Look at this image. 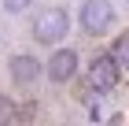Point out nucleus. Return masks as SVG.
<instances>
[{
  "instance_id": "obj_1",
  "label": "nucleus",
  "mask_w": 129,
  "mask_h": 126,
  "mask_svg": "<svg viewBox=\"0 0 129 126\" xmlns=\"http://www.w3.org/2000/svg\"><path fill=\"white\" fill-rule=\"evenodd\" d=\"M30 33H33L37 45H48V48L55 45V48H59V41H67V33H70V11L63 8V4L37 11V19H33Z\"/></svg>"
},
{
  "instance_id": "obj_2",
  "label": "nucleus",
  "mask_w": 129,
  "mask_h": 126,
  "mask_svg": "<svg viewBox=\"0 0 129 126\" xmlns=\"http://www.w3.org/2000/svg\"><path fill=\"white\" fill-rule=\"evenodd\" d=\"M118 78H122L118 56H114V52H103V56H96L89 63V70H85V89H89V93H111V89L118 85Z\"/></svg>"
},
{
  "instance_id": "obj_3",
  "label": "nucleus",
  "mask_w": 129,
  "mask_h": 126,
  "mask_svg": "<svg viewBox=\"0 0 129 126\" xmlns=\"http://www.w3.org/2000/svg\"><path fill=\"white\" fill-rule=\"evenodd\" d=\"M8 78H11L15 89H33L41 78H48V70H44V63H41L37 56H30V52H15V56L8 59Z\"/></svg>"
},
{
  "instance_id": "obj_4",
  "label": "nucleus",
  "mask_w": 129,
  "mask_h": 126,
  "mask_svg": "<svg viewBox=\"0 0 129 126\" xmlns=\"http://www.w3.org/2000/svg\"><path fill=\"white\" fill-rule=\"evenodd\" d=\"M78 22H81V30H85V33H92V37L107 33L111 22H114V8H111V0H81Z\"/></svg>"
},
{
  "instance_id": "obj_5",
  "label": "nucleus",
  "mask_w": 129,
  "mask_h": 126,
  "mask_svg": "<svg viewBox=\"0 0 129 126\" xmlns=\"http://www.w3.org/2000/svg\"><path fill=\"white\" fill-rule=\"evenodd\" d=\"M81 59L74 48H67V45H59V48H52L48 63H44V70H48V82L52 85H67V82H74V74H78Z\"/></svg>"
},
{
  "instance_id": "obj_6",
  "label": "nucleus",
  "mask_w": 129,
  "mask_h": 126,
  "mask_svg": "<svg viewBox=\"0 0 129 126\" xmlns=\"http://www.w3.org/2000/svg\"><path fill=\"white\" fill-rule=\"evenodd\" d=\"M30 4H33V0H0V8L8 11V15H22Z\"/></svg>"
},
{
  "instance_id": "obj_7",
  "label": "nucleus",
  "mask_w": 129,
  "mask_h": 126,
  "mask_svg": "<svg viewBox=\"0 0 129 126\" xmlns=\"http://www.w3.org/2000/svg\"><path fill=\"white\" fill-rule=\"evenodd\" d=\"M11 119H15V104H11L8 97H0V126H8Z\"/></svg>"
},
{
  "instance_id": "obj_8",
  "label": "nucleus",
  "mask_w": 129,
  "mask_h": 126,
  "mask_svg": "<svg viewBox=\"0 0 129 126\" xmlns=\"http://www.w3.org/2000/svg\"><path fill=\"white\" fill-rule=\"evenodd\" d=\"M118 48H122V52H125V56H129V30H125V33H122V41H118Z\"/></svg>"
}]
</instances>
